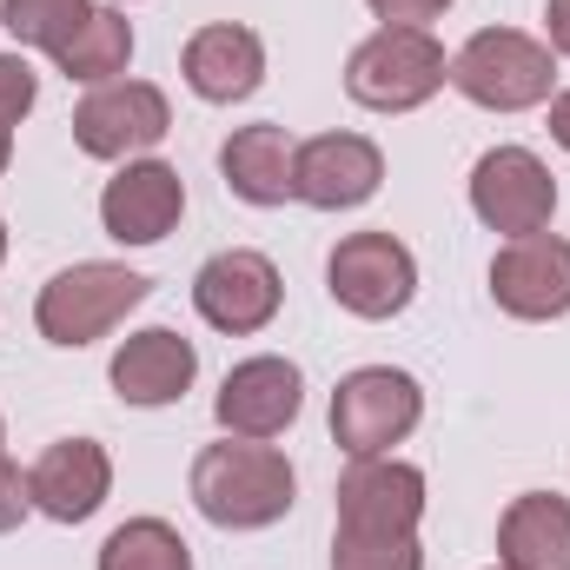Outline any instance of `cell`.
Returning a JSON list of instances; mask_svg holds the SVG:
<instances>
[{
  "mask_svg": "<svg viewBox=\"0 0 570 570\" xmlns=\"http://www.w3.org/2000/svg\"><path fill=\"white\" fill-rule=\"evenodd\" d=\"M292 464L285 451L259 444V438H226V444H206L193 458V504L206 524L219 531H266L292 511Z\"/></svg>",
  "mask_w": 570,
  "mask_h": 570,
  "instance_id": "1",
  "label": "cell"
},
{
  "mask_svg": "<svg viewBox=\"0 0 570 570\" xmlns=\"http://www.w3.org/2000/svg\"><path fill=\"white\" fill-rule=\"evenodd\" d=\"M471 107H491V114H524L538 100H551L558 87V53L518 27H478L458 53H451V73H444Z\"/></svg>",
  "mask_w": 570,
  "mask_h": 570,
  "instance_id": "2",
  "label": "cell"
},
{
  "mask_svg": "<svg viewBox=\"0 0 570 570\" xmlns=\"http://www.w3.org/2000/svg\"><path fill=\"white\" fill-rule=\"evenodd\" d=\"M444 73H451V60H444V47L425 27H379L372 40L352 47L345 94L358 107H372V114H412L444 87Z\"/></svg>",
  "mask_w": 570,
  "mask_h": 570,
  "instance_id": "3",
  "label": "cell"
},
{
  "mask_svg": "<svg viewBox=\"0 0 570 570\" xmlns=\"http://www.w3.org/2000/svg\"><path fill=\"white\" fill-rule=\"evenodd\" d=\"M146 292H153V279L127 273V266H107V259L67 266L60 279L40 285V305H33L40 338H47V345H73V352H80V345L107 338L134 305H146Z\"/></svg>",
  "mask_w": 570,
  "mask_h": 570,
  "instance_id": "4",
  "label": "cell"
},
{
  "mask_svg": "<svg viewBox=\"0 0 570 570\" xmlns=\"http://www.w3.org/2000/svg\"><path fill=\"white\" fill-rule=\"evenodd\" d=\"M419 419H425V392L412 372H392V365H365L332 392V438L352 458H385L399 438H412Z\"/></svg>",
  "mask_w": 570,
  "mask_h": 570,
  "instance_id": "5",
  "label": "cell"
},
{
  "mask_svg": "<svg viewBox=\"0 0 570 570\" xmlns=\"http://www.w3.org/2000/svg\"><path fill=\"white\" fill-rule=\"evenodd\" d=\"M325 285L352 318H399L419 292V259L392 233H345L325 259Z\"/></svg>",
  "mask_w": 570,
  "mask_h": 570,
  "instance_id": "6",
  "label": "cell"
},
{
  "mask_svg": "<svg viewBox=\"0 0 570 570\" xmlns=\"http://www.w3.org/2000/svg\"><path fill=\"white\" fill-rule=\"evenodd\" d=\"M471 213L491 226V233H544L551 213H558V179L538 153L524 146H491L478 166H471Z\"/></svg>",
  "mask_w": 570,
  "mask_h": 570,
  "instance_id": "7",
  "label": "cell"
},
{
  "mask_svg": "<svg viewBox=\"0 0 570 570\" xmlns=\"http://www.w3.org/2000/svg\"><path fill=\"white\" fill-rule=\"evenodd\" d=\"M173 134V107L153 80H107L73 107V140L94 159H134Z\"/></svg>",
  "mask_w": 570,
  "mask_h": 570,
  "instance_id": "8",
  "label": "cell"
},
{
  "mask_svg": "<svg viewBox=\"0 0 570 570\" xmlns=\"http://www.w3.org/2000/svg\"><path fill=\"white\" fill-rule=\"evenodd\" d=\"M279 292H285L279 266H273L266 253L233 246V253H213V259L199 266V279H193V305H199V318H206L213 332L246 338V332H266V325H273Z\"/></svg>",
  "mask_w": 570,
  "mask_h": 570,
  "instance_id": "9",
  "label": "cell"
},
{
  "mask_svg": "<svg viewBox=\"0 0 570 570\" xmlns=\"http://www.w3.org/2000/svg\"><path fill=\"white\" fill-rule=\"evenodd\" d=\"M385 179V153L365 140V134H318V140L298 146L292 159V193L318 213H352L379 193Z\"/></svg>",
  "mask_w": 570,
  "mask_h": 570,
  "instance_id": "10",
  "label": "cell"
},
{
  "mask_svg": "<svg viewBox=\"0 0 570 570\" xmlns=\"http://www.w3.org/2000/svg\"><path fill=\"white\" fill-rule=\"evenodd\" d=\"M186 213V179L166 159H127L120 179H107L100 193V226L120 246H159Z\"/></svg>",
  "mask_w": 570,
  "mask_h": 570,
  "instance_id": "11",
  "label": "cell"
},
{
  "mask_svg": "<svg viewBox=\"0 0 570 570\" xmlns=\"http://www.w3.org/2000/svg\"><path fill=\"white\" fill-rule=\"evenodd\" d=\"M491 298L511 318H564L570 312V239L524 233L491 259Z\"/></svg>",
  "mask_w": 570,
  "mask_h": 570,
  "instance_id": "12",
  "label": "cell"
},
{
  "mask_svg": "<svg viewBox=\"0 0 570 570\" xmlns=\"http://www.w3.org/2000/svg\"><path fill=\"white\" fill-rule=\"evenodd\" d=\"M338 524L345 531H419L425 518V471L399 458H352L338 478Z\"/></svg>",
  "mask_w": 570,
  "mask_h": 570,
  "instance_id": "13",
  "label": "cell"
},
{
  "mask_svg": "<svg viewBox=\"0 0 570 570\" xmlns=\"http://www.w3.org/2000/svg\"><path fill=\"white\" fill-rule=\"evenodd\" d=\"M114 491V458L94 438H60L33 458L27 471V498L33 511H47L53 524H87Z\"/></svg>",
  "mask_w": 570,
  "mask_h": 570,
  "instance_id": "14",
  "label": "cell"
},
{
  "mask_svg": "<svg viewBox=\"0 0 570 570\" xmlns=\"http://www.w3.org/2000/svg\"><path fill=\"white\" fill-rule=\"evenodd\" d=\"M298 405H305V379H298L292 358H246V365L226 372L213 412H219L226 438H259L266 444L298 419Z\"/></svg>",
  "mask_w": 570,
  "mask_h": 570,
  "instance_id": "15",
  "label": "cell"
},
{
  "mask_svg": "<svg viewBox=\"0 0 570 570\" xmlns=\"http://www.w3.org/2000/svg\"><path fill=\"white\" fill-rule=\"evenodd\" d=\"M179 67H186V87H193L199 100L233 107V100L259 94V80H266V47H259L253 27L213 20V27H199V33L186 40V60H179Z\"/></svg>",
  "mask_w": 570,
  "mask_h": 570,
  "instance_id": "16",
  "label": "cell"
},
{
  "mask_svg": "<svg viewBox=\"0 0 570 570\" xmlns=\"http://www.w3.org/2000/svg\"><path fill=\"white\" fill-rule=\"evenodd\" d=\"M193 379H199V352H193V338H179L166 325H146L114 352V392L127 405H173V399H186Z\"/></svg>",
  "mask_w": 570,
  "mask_h": 570,
  "instance_id": "17",
  "label": "cell"
},
{
  "mask_svg": "<svg viewBox=\"0 0 570 570\" xmlns=\"http://www.w3.org/2000/svg\"><path fill=\"white\" fill-rule=\"evenodd\" d=\"M498 558L504 570H570V498L524 491L498 518Z\"/></svg>",
  "mask_w": 570,
  "mask_h": 570,
  "instance_id": "18",
  "label": "cell"
},
{
  "mask_svg": "<svg viewBox=\"0 0 570 570\" xmlns=\"http://www.w3.org/2000/svg\"><path fill=\"white\" fill-rule=\"evenodd\" d=\"M292 159H298V146L285 140V127H273V120L239 127L233 140L219 146V173H226V186L246 206H285V199H298L292 193Z\"/></svg>",
  "mask_w": 570,
  "mask_h": 570,
  "instance_id": "19",
  "label": "cell"
},
{
  "mask_svg": "<svg viewBox=\"0 0 570 570\" xmlns=\"http://www.w3.org/2000/svg\"><path fill=\"white\" fill-rule=\"evenodd\" d=\"M53 60H60V73L67 80H87V87H107V80H120L127 73V60H134V20L120 13V7H94L60 47H53Z\"/></svg>",
  "mask_w": 570,
  "mask_h": 570,
  "instance_id": "20",
  "label": "cell"
},
{
  "mask_svg": "<svg viewBox=\"0 0 570 570\" xmlns=\"http://www.w3.org/2000/svg\"><path fill=\"white\" fill-rule=\"evenodd\" d=\"M100 570H193V551L173 524L159 518H134L100 544Z\"/></svg>",
  "mask_w": 570,
  "mask_h": 570,
  "instance_id": "21",
  "label": "cell"
},
{
  "mask_svg": "<svg viewBox=\"0 0 570 570\" xmlns=\"http://www.w3.org/2000/svg\"><path fill=\"white\" fill-rule=\"evenodd\" d=\"M332 570H425L412 531H345L332 538Z\"/></svg>",
  "mask_w": 570,
  "mask_h": 570,
  "instance_id": "22",
  "label": "cell"
},
{
  "mask_svg": "<svg viewBox=\"0 0 570 570\" xmlns=\"http://www.w3.org/2000/svg\"><path fill=\"white\" fill-rule=\"evenodd\" d=\"M87 13H94V0H0L7 33H13L20 47H47V53H53Z\"/></svg>",
  "mask_w": 570,
  "mask_h": 570,
  "instance_id": "23",
  "label": "cell"
},
{
  "mask_svg": "<svg viewBox=\"0 0 570 570\" xmlns=\"http://www.w3.org/2000/svg\"><path fill=\"white\" fill-rule=\"evenodd\" d=\"M33 100H40L33 67H27L20 53H0V127H20V120L33 114Z\"/></svg>",
  "mask_w": 570,
  "mask_h": 570,
  "instance_id": "24",
  "label": "cell"
},
{
  "mask_svg": "<svg viewBox=\"0 0 570 570\" xmlns=\"http://www.w3.org/2000/svg\"><path fill=\"white\" fill-rule=\"evenodd\" d=\"M444 7H451V0H372V13H379L385 27H425Z\"/></svg>",
  "mask_w": 570,
  "mask_h": 570,
  "instance_id": "25",
  "label": "cell"
},
{
  "mask_svg": "<svg viewBox=\"0 0 570 570\" xmlns=\"http://www.w3.org/2000/svg\"><path fill=\"white\" fill-rule=\"evenodd\" d=\"M27 511H33V498H27V478H20V471L0 458V531H13Z\"/></svg>",
  "mask_w": 570,
  "mask_h": 570,
  "instance_id": "26",
  "label": "cell"
},
{
  "mask_svg": "<svg viewBox=\"0 0 570 570\" xmlns=\"http://www.w3.org/2000/svg\"><path fill=\"white\" fill-rule=\"evenodd\" d=\"M544 27H551V53H570V0H551Z\"/></svg>",
  "mask_w": 570,
  "mask_h": 570,
  "instance_id": "27",
  "label": "cell"
},
{
  "mask_svg": "<svg viewBox=\"0 0 570 570\" xmlns=\"http://www.w3.org/2000/svg\"><path fill=\"white\" fill-rule=\"evenodd\" d=\"M551 140H558V146L570 153V87L558 94V100H551Z\"/></svg>",
  "mask_w": 570,
  "mask_h": 570,
  "instance_id": "28",
  "label": "cell"
},
{
  "mask_svg": "<svg viewBox=\"0 0 570 570\" xmlns=\"http://www.w3.org/2000/svg\"><path fill=\"white\" fill-rule=\"evenodd\" d=\"M7 159H13V134L0 127V173H7Z\"/></svg>",
  "mask_w": 570,
  "mask_h": 570,
  "instance_id": "29",
  "label": "cell"
},
{
  "mask_svg": "<svg viewBox=\"0 0 570 570\" xmlns=\"http://www.w3.org/2000/svg\"><path fill=\"white\" fill-rule=\"evenodd\" d=\"M0 259H7V226H0Z\"/></svg>",
  "mask_w": 570,
  "mask_h": 570,
  "instance_id": "30",
  "label": "cell"
}]
</instances>
